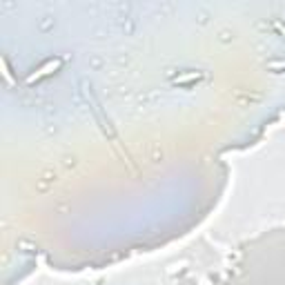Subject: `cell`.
<instances>
[{
	"label": "cell",
	"mask_w": 285,
	"mask_h": 285,
	"mask_svg": "<svg viewBox=\"0 0 285 285\" xmlns=\"http://www.w3.org/2000/svg\"><path fill=\"white\" fill-rule=\"evenodd\" d=\"M60 65H63V60L56 58V60H47V63L42 65V67H38V71H34L32 76H27V85H34L38 83V80L47 78V76H52L56 69H60Z\"/></svg>",
	"instance_id": "1"
},
{
	"label": "cell",
	"mask_w": 285,
	"mask_h": 285,
	"mask_svg": "<svg viewBox=\"0 0 285 285\" xmlns=\"http://www.w3.org/2000/svg\"><path fill=\"white\" fill-rule=\"evenodd\" d=\"M198 78H201V74H196V71H194V74H187V76H180V78H176L174 83L176 85H183V83H192V80H198Z\"/></svg>",
	"instance_id": "2"
},
{
	"label": "cell",
	"mask_w": 285,
	"mask_h": 285,
	"mask_svg": "<svg viewBox=\"0 0 285 285\" xmlns=\"http://www.w3.org/2000/svg\"><path fill=\"white\" fill-rule=\"evenodd\" d=\"M201 285H207V283H205V281H201Z\"/></svg>",
	"instance_id": "3"
}]
</instances>
